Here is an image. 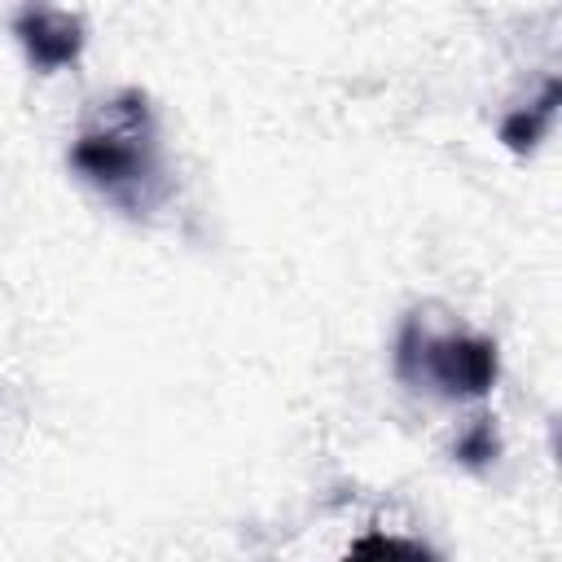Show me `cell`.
<instances>
[{
	"mask_svg": "<svg viewBox=\"0 0 562 562\" xmlns=\"http://www.w3.org/2000/svg\"><path fill=\"white\" fill-rule=\"evenodd\" d=\"M70 171L127 220H154L171 193V167L149 92L119 88L88 110L70 140Z\"/></svg>",
	"mask_w": 562,
	"mask_h": 562,
	"instance_id": "1",
	"label": "cell"
},
{
	"mask_svg": "<svg viewBox=\"0 0 562 562\" xmlns=\"http://www.w3.org/2000/svg\"><path fill=\"white\" fill-rule=\"evenodd\" d=\"M395 378L430 400H483L501 378V351L487 334L465 329L430 307L404 316L395 334Z\"/></svg>",
	"mask_w": 562,
	"mask_h": 562,
	"instance_id": "2",
	"label": "cell"
},
{
	"mask_svg": "<svg viewBox=\"0 0 562 562\" xmlns=\"http://www.w3.org/2000/svg\"><path fill=\"white\" fill-rule=\"evenodd\" d=\"M13 35L26 53V61L40 75H53L61 66H75L83 44H88V22L75 9L57 4H26L13 13Z\"/></svg>",
	"mask_w": 562,
	"mask_h": 562,
	"instance_id": "3",
	"label": "cell"
},
{
	"mask_svg": "<svg viewBox=\"0 0 562 562\" xmlns=\"http://www.w3.org/2000/svg\"><path fill=\"white\" fill-rule=\"evenodd\" d=\"M553 110H558V79H549V83H544L540 101H531L527 110H514V114L501 123V140H505L514 154L536 149V145L544 140L549 123H553Z\"/></svg>",
	"mask_w": 562,
	"mask_h": 562,
	"instance_id": "4",
	"label": "cell"
},
{
	"mask_svg": "<svg viewBox=\"0 0 562 562\" xmlns=\"http://www.w3.org/2000/svg\"><path fill=\"white\" fill-rule=\"evenodd\" d=\"M334 562H439L422 540L413 536H391V531H364L342 558Z\"/></svg>",
	"mask_w": 562,
	"mask_h": 562,
	"instance_id": "5",
	"label": "cell"
}]
</instances>
